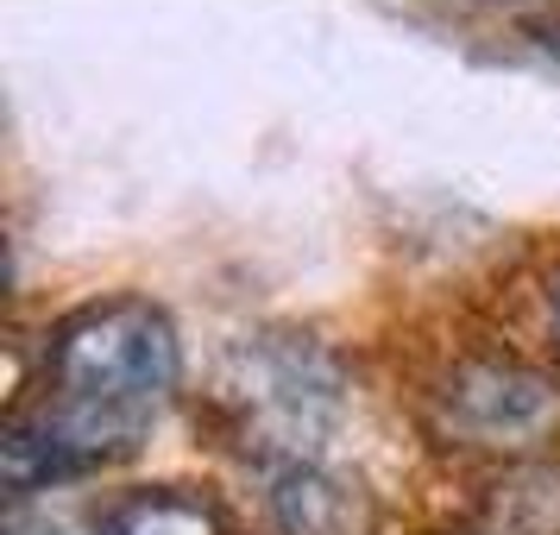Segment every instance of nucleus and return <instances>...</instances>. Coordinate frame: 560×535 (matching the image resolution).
<instances>
[{
    "instance_id": "f03ea898",
    "label": "nucleus",
    "mask_w": 560,
    "mask_h": 535,
    "mask_svg": "<svg viewBox=\"0 0 560 535\" xmlns=\"http://www.w3.org/2000/svg\"><path fill=\"white\" fill-rule=\"evenodd\" d=\"M221 404L240 416L246 441H258V454L271 466L322 460V441L334 434L340 404H347V372L322 340L265 328L228 347Z\"/></svg>"
},
{
    "instance_id": "7ed1b4c3",
    "label": "nucleus",
    "mask_w": 560,
    "mask_h": 535,
    "mask_svg": "<svg viewBox=\"0 0 560 535\" xmlns=\"http://www.w3.org/2000/svg\"><path fill=\"white\" fill-rule=\"evenodd\" d=\"M441 429L466 447L529 454L560 429V384L516 359H459L434 391Z\"/></svg>"
},
{
    "instance_id": "0eeeda50",
    "label": "nucleus",
    "mask_w": 560,
    "mask_h": 535,
    "mask_svg": "<svg viewBox=\"0 0 560 535\" xmlns=\"http://www.w3.org/2000/svg\"><path fill=\"white\" fill-rule=\"evenodd\" d=\"M548 322H555V347H560V283H555V303H548Z\"/></svg>"
},
{
    "instance_id": "f257e3e1",
    "label": "nucleus",
    "mask_w": 560,
    "mask_h": 535,
    "mask_svg": "<svg viewBox=\"0 0 560 535\" xmlns=\"http://www.w3.org/2000/svg\"><path fill=\"white\" fill-rule=\"evenodd\" d=\"M177 391V334L139 296L77 309L45 353V404L13 409L0 434V473L13 498L114 466L139 447Z\"/></svg>"
},
{
    "instance_id": "20e7f679",
    "label": "nucleus",
    "mask_w": 560,
    "mask_h": 535,
    "mask_svg": "<svg viewBox=\"0 0 560 535\" xmlns=\"http://www.w3.org/2000/svg\"><path fill=\"white\" fill-rule=\"evenodd\" d=\"M271 510L290 535H372V504L322 460L271 466Z\"/></svg>"
},
{
    "instance_id": "39448f33",
    "label": "nucleus",
    "mask_w": 560,
    "mask_h": 535,
    "mask_svg": "<svg viewBox=\"0 0 560 535\" xmlns=\"http://www.w3.org/2000/svg\"><path fill=\"white\" fill-rule=\"evenodd\" d=\"M102 535H228V523H221V510L208 504V498L164 485V491L120 498L102 516Z\"/></svg>"
},
{
    "instance_id": "423d86ee",
    "label": "nucleus",
    "mask_w": 560,
    "mask_h": 535,
    "mask_svg": "<svg viewBox=\"0 0 560 535\" xmlns=\"http://www.w3.org/2000/svg\"><path fill=\"white\" fill-rule=\"evenodd\" d=\"M491 535H560V473L523 466L491 491Z\"/></svg>"
}]
</instances>
